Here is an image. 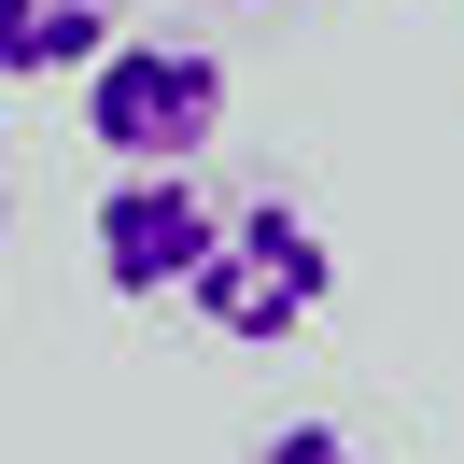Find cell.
Masks as SVG:
<instances>
[{
    "label": "cell",
    "mask_w": 464,
    "mask_h": 464,
    "mask_svg": "<svg viewBox=\"0 0 464 464\" xmlns=\"http://www.w3.org/2000/svg\"><path fill=\"white\" fill-rule=\"evenodd\" d=\"M226 127V57L169 29H127L113 57L85 71V141L113 169H198V141Z\"/></svg>",
    "instance_id": "cell-1"
},
{
    "label": "cell",
    "mask_w": 464,
    "mask_h": 464,
    "mask_svg": "<svg viewBox=\"0 0 464 464\" xmlns=\"http://www.w3.org/2000/svg\"><path fill=\"white\" fill-rule=\"evenodd\" d=\"M324 295H338L324 226L295 198H254V211H226V239H211V267H198L183 310H198L211 338H239V352H282L295 324H324Z\"/></svg>",
    "instance_id": "cell-2"
},
{
    "label": "cell",
    "mask_w": 464,
    "mask_h": 464,
    "mask_svg": "<svg viewBox=\"0 0 464 464\" xmlns=\"http://www.w3.org/2000/svg\"><path fill=\"white\" fill-rule=\"evenodd\" d=\"M85 239H99V282H113L127 310H155V295H198L226 211H211L183 169H113V183H99V211H85Z\"/></svg>",
    "instance_id": "cell-3"
},
{
    "label": "cell",
    "mask_w": 464,
    "mask_h": 464,
    "mask_svg": "<svg viewBox=\"0 0 464 464\" xmlns=\"http://www.w3.org/2000/svg\"><path fill=\"white\" fill-rule=\"evenodd\" d=\"M113 0H0V85H57V71L113 57Z\"/></svg>",
    "instance_id": "cell-4"
},
{
    "label": "cell",
    "mask_w": 464,
    "mask_h": 464,
    "mask_svg": "<svg viewBox=\"0 0 464 464\" xmlns=\"http://www.w3.org/2000/svg\"><path fill=\"white\" fill-rule=\"evenodd\" d=\"M254 464H366V450H352V436L338 422H282V436H267V450Z\"/></svg>",
    "instance_id": "cell-5"
},
{
    "label": "cell",
    "mask_w": 464,
    "mask_h": 464,
    "mask_svg": "<svg viewBox=\"0 0 464 464\" xmlns=\"http://www.w3.org/2000/svg\"><path fill=\"white\" fill-rule=\"evenodd\" d=\"M226 14H282V0H226Z\"/></svg>",
    "instance_id": "cell-6"
}]
</instances>
